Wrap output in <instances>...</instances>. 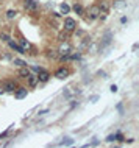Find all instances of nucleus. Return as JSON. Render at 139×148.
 I'll return each mask as SVG.
<instances>
[{"label": "nucleus", "instance_id": "7", "mask_svg": "<svg viewBox=\"0 0 139 148\" xmlns=\"http://www.w3.org/2000/svg\"><path fill=\"white\" fill-rule=\"evenodd\" d=\"M24 6H25L27 10H30V11H36L38 10V3L34 2V0H25Z\"/></svg>", "mask_w": 139, "mask_h": 148}, {"label": "nucleus", "instance_id": "1", "mask_svg": "<svg viewBox=\"0 0 139 148\" xmlns=\"http://www.w3.org/2000/svg\"><path fill=\"white\" fill-rule=\"evenodd\" d=\"M75 28H77V22L72 17H66L64 19V30H66V31L71 33V31H74Z\"/></svg>", "mask_w": 139, "mask_h": 148}, {"label": "nucleus", "instance_id": "16", "mask_svg": "<svg viewBox=\"0 0 139 148\" xmlns=\"http://www.w3.org/2000/svg\"><path fill=\"white\" fill-rule=\"evenodd\" d=\"M60 10H61V13H63V14H67L69 11H71V8H69V5H67V3H63V5L60 6Z\"/></svg>", "mask_w": 139, "mask_h": 148}, {"label": "nucleus", "instance_id": "18", "mask_svg": "<svg viewBox=\"0 0 139 148\" xmlns=\"http://www.w3.org/2000/svg\"><path fill=\"white\" fill-rule=\"evenodd\" d=\"M47 56H49V58H52V59H56L58 56H60V53H58V52H53V50H49V52H47Z\"/></svg>", "mask_w": 139, "mask_h": 148}, {"label": "nucleus", "instance_id": "19", "mask_svg": "<svg viewBox=\"0 0 139 148\" xmlns=\"http://www.w3.org/2000/svg\"><path fill=\"white\" fill-rule=\"evenodd\" d=\"M16 16H17V13H16L14 10H10V11H6V17H8L10 20H11V19H14Z\"/></svg>", "mask_w": 139, "mask_h": 148}, {"label": "nucleus", "instance_id": "14", "mask_svg": "<svg viewBox=\"0 0 139 148\" xmlns=\"http://www.w3.org/2000/svg\"><path fill=\"white\" fill-rule=\"evenodd\" d=\"M58 39H60L61 42H64V41H67V39H69V36H67V31H66V30H64V31H61L60 35H58Z\"/></svg>", "mask_w": 139, "mask_h": 148}, {"label": "nucleus", "instance_id": "15", "mask_svg": "<svg viewBox=\"0 0 139 148\" xmlns=\"http://www.w3.org/2000/svg\"><path fill=\"white\" fill-rule=\"evenodd\" d=\"M0 39H2L3 42H8V41L11 39V37H10V35H8V33H5V31H0Z\"/></svg>", "mask_w": 139, "mask_h": 148}, {"label": "nucleus", "instance_id": "6", "mask_svg": "<svg viewBox=\"0 0 139 148\" xmlns=\"http://www.w3.org/2000/svg\"><path fill=\"white\" fill-rule=\"evenodd\" d=\"M8 45H10L11 48H13V50H16L17 53H21V55H25V53H27V52L24 50V48L21 47V45H17L16 42H14V41H11V39L8 41Z\"/></svg>", "mask_w": 139, "mask_h": 148}, {"label": "nucleus", "instance_id": "24", "mask_svg": "<svg viewBox=\"0 0 139 148\" xmlns=\"http://www.w3.org/2000/svg\"><path fill=\"white\" fill-rule=\"evenodd\" d=\"M116 139V136H110V137H108L106 140H110V142H111V140H114Z\"/></svg>", "mask_w": 139, "mask_h": 148}, {"label": "nucleus", "instance_id": "11", "mask_svg": "<svg viewBox=\"0 0 139 148\" xmlns=\"http://www.w3.org/2000/svg\"><path fill=\"white\" fill-rule=\"evenodd\" d=\"M27 79H28V84L31 86V87H34V86L38 84V83H39V79H38V75H30V77L27 78Z\"/></svg>", "mask_w": 139, "mask_h": 148}, {"label": "nucleus", "instance_id": "8", "mask_svg": "<svg viewBox=\"0 0 139 148\" xmlns=\"http://www.w3.org/2000/svg\"><path fill=\"white\" fill-rule=\"evenodd\" d=\"M49 78H50V73H49V72H45L44 69H42L39 73H38V79H39V81H42V83L49 81Z\"/></svg>", "mask_w": 139, "mask_h": 148}, {"label": "nucleus", "instance_id": "21", "mask_svg": "<svg viewBox=\"0 0 139 148\" xmlns=\"http://www.w3.org/2000/svg\"><path fill=\"white\" fill-rule=\"evenodd\" d=\"M14 64H17V66H27V62L25 61H22V59H14Z\"/></svg>", "mask_w": 139, "mask_h": 148}, {"label": "nucleus", "instance_id": "3", "mask_svg": "<svg viewBox=\"0 0 139 148\" xmlns=\"http://www.w3.org/2000/svg\"><path fill=\"white\" fill-rule=\"evenodd\" d=\"M100 16V10H99V5H94L89 8V19L91 20H95V19H99Z\"/></svg>", "mask_w": 139, "mask_h": 148}, {"label": "nucleus", "instance_id": "9", "mask_svg": "<svg viewBox=\"0 0 139 148\" xmlns=\"http://www.w3.org/2000/svg\"><path fill=\"white\" fill-rule=\"evenodd\" d=\"M14 97L16 98H24V97H27V87H19V89H16V94H14Z\"/></svg>", "mask_w": 139, "mask_h": 148}, {"label": "nucleus", "instance_id": "22", "mask_svg": "<svg viewBox=\"0 0 139 148\" xmlns=\"http://www.w3.org/2000/svg\"><path fill=\"white\" fill-rule=\"evenodd\" d=\"M31 69L36 72V73H39V72L42 70V67H39V66H31Z\"/></svg>", "mask_w": 139, "mask_h": 148}, {"label": "nucleus", "instance_id": "17", "mask_svg": "<svg viewBox=\"0 0 139 148\" xmlns=\"http://www.w3.org/2000/svg\"><path fill=\"white\" fill-rule=\"evenodd\" d=\"M21 47L24 48V50H25V48H33V47H31V44H30L28 41H25V39H22V41H21Z\"/></svg>", "mask_w": 139, "mask_h": 148}, {"label": "nucleus", "instance_id": "13", "mask_svg": "<svg viewBox=\"0 0 139 148\" xmlns=\"http://www.w3.org/2000/svg\"><path fill=\"white\" fill-rule=\"evenodd\" d=\"M111 42V33H106V35H105V37H103V42H102V45H100V47H106V45L108 44H110Z\"/></svg>", "mask_w": 139, "mask_h": 148}, {"label": "nucleus", "instance_id": "2", "mask_svg": "<svg viewBox=\"0 0 139 148\" xmlns=\"http://www.w3.org/2000/svg\"><path fill=\"white\" fill-rule=\"evenodd\" d=\"M71 52H72V47L69 45L67 41L61 42V45H60V50H58V53H60L61 56H67V55H71Z\"/></svg>", "mask_w": 139, "mask_h": 148}, {"label": "nucleus", "instance_id": "12", "mask_svg": "<svg viewBox=\"0 0 139 148\" xmlns=\"http://www.w3.org/2000/svg\"><path fill=\"white\" fill-rule=\"evenodd\" d=\"M89 45H91V37H84V41L81 42V45H80V50H86Z\"/></svg>", "mask_w": 139, "mask_h": 148}, {"label": "nucleus", "instance_id": "23", "mask_svg": "<svg viewBox=\"0 0 139 148\" xmlns=\"http://www.w3.org/2000/svg\"><path fill=\"white\" fill-rule=\"evenodd\" d=\"M111 92H117V87H116V86H111Z\"/></svg>", "mask_w": 139, "mask_h": 148}, {"label": "nucleus", "instance_id": "20", "mask_svg": "<svg viewBox=\"0 0 139 148\" xmlns=\"http://www.w3.org/2000/svg\"><path fill=\"white\" fill-rule=\"evenodd\" d=\"M74 11H75L77 14H83V8H81V5L75 3V5H74Z\"/></svg>", "mask_w": 139, "mask_h": 148}, {"label": "nucleus", "instance_id": "10", "mask_svg": "<svg viewBox=\"0 0 139 148\" xmlns=\"http://www.w3.org/2000/svg\"><path fill=\"white\" fill-rule=\"evenodd\" d=\"M5 90L6 92H13V90H16V83L14 81H6L5 83Z\"/></svg>", "mask_w": 139, "mask_h": 148}, {"label": "nucleus", "instance_id": "5", "mask_svg": "<svg viewBox=\"0 0 139 148\" xmlns=\"http://www.w3.org/2000/svg\"><path fill=\"white\" fill-rule=\"evenodd\" d=\"M17 73H19V77H21V78H28L30 75H31V70H30L27 66H22L21 69H19Z\"/></svg>", "mask_w": 139, "mask_h": 148}, {"label": "nucleus", "instance_id": "4", "mask_svg": "<svg viewBox=\"0 0 139 148\" xmlns=\"http://www.w3.org/2000/svg\"><path fill=\"white\" fill-rule=\"evenodd\" d=\"M55 77H56L58 79H64V78H67V77H69V70H67V69H64V67H61V69H58V70H56Z\"/></svg>", "mask_w": 139, "mask_h": 148}]
</instances>
